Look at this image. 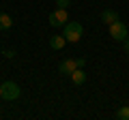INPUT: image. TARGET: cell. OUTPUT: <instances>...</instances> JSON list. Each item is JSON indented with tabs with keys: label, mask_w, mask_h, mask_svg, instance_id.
Returning <instances> with one entry per match:
<instances>
[{
	"label": "cell",
	"mask_w": 129,
	"mask_h": 120,
	"mask_svg": "<svg viewBox=\"0 0 129 120\" xmlns=\"http://www.w3.org/2000/svg\"><path fill=\"white\" fill-rule=\"evenodd\" d=\"M123 47H125V51H127V54H129V37H127V39H125V41H123Z\"/></svg>",
	"instance_id": "cell-13"
},
{
	"label": "cell",
	"mask_w": 129,
	"mask_h": 120,
	"mask_svg": "<svg viewBox=\"0 0 129 120\" xmlns=\"http://www.w3.org/2000/svg\"><path fill=\"white\" fill-rule=\"evenodd\" d=\"M75 65H78V69H84V65H86V60H84V58H75Z\"/></svg>",
	"instance_id": "cell-12"
},
{
	"label": "cell",
	"mask_w": 129,
	"mask_h": 120,
	"mask_svg": "<svg viewBox=\"0 0 129 120\" xmlns=\"http://www.w3.org/2000/svg\"><path fill=\"white\" fill-rule=\"evenodd\" d=\"M47 19H50V24H52L54 28L64 26V24H67V19H69V17H67V9H56V11H52Z\"/></svg>",
	"instance_id": "cell-4"
},
{
	"label": "cell",
	"mask_w": 129,
	"mask_h": 120,
	"mask_svg": "<svg viewBox=\"0 0 129 120\" xmlns=\"http://www.w3.org/2000/svg\"><path fill=\"white\" fill-rule=\"evenodd\" d=\"M19 86L15 82H5L0 84V99H5V101H15V99H19Z\"/></svg>",
	"instance_id": "cell-2"
},
{
	"label": "cell",
	"mask_w": 129,
	"mask_h": 120,
	"mask_svg": "<svg viewBox=\"0 0 129 120\" xmlns=\"http://www.w3.org/2000/svg\"><path fill=\"white\" fill-rule=\"evenodd\" d=\"M82 32H84V28H82L80 22H67L64 24V34L62 37L67 39V43H78L82 39Z\"/></svg>",
	"instance_id": "cell-1"
},
{
	"label": "cell",
	"mask_w": 129,
	"mask_h": 120,
	"mask_svg": "<svg viewBox=\"0 0 129 120\" xmlns=\"http://www.w3.org/2000/svg\"><path fill=\"white\" fill-rule=\"evenodd\" d=\"M116 19H118V13H116V11H112V9H106V11L101 13V22L108 24V26H110V24H114Z\"/></svg>",
	"instance_id": "cell-7"
},
{
	"label": "cell",
	"mask_w": 129,
	"mask_h": 120,
	"mask_svg": "<svg viewBox=\"0 0 129 120\" xmlns=\"http://www.w3.org/2000/svg\"><path fill=\"white\" fill-rule=\"evenodd\" d=\"M71 82H73L75 86H82V84L86 82V73H84L82 69H75L73 73H71Z\"/></svg>",
	"instance_id": "cell-8"
},
{
	"label": "cell",
	"mask_w": 129,
	"mask_h": 120,
	"mask_svg": "<svg viewBox=\"0 0 129 120\" xmlns=\"http://www.w3.org/2000/svg\"><path fill=\"white\" fill-rule=\"evenodd\" d=\"M13 26V19L9 13H0V30H9Z\"/></svg>",
	"instance_id": "cell-9"
},
{
	"label": "cell",
	"mask_w": 129,
	"mask_h": 120,
	"mask_svg": "<svg viewBox=\"0 0 129 120\" xmlns=\"http://www.w3.org/2000/svg\"><path fill=\"white\" fill-rule=\"evenodd\" d=\"M75 69H78V65H75V58H64L62 62L58 65V71H60L62 75H71Z\"/></svg>",
	"instance_id": "cell-5"
},
{
	"label": "cell",
	"mask_w": 129,
	"mask_h": 120,
	"mask_svg": "<svg viewBox=\"0 0 129 120\" xmlns=\"http://www.w3.org/2000/svg\"><path fill=\"white\" fill-rule=\"evenodd\" d=\"M56 5H58V9H67L71 5V0H56Z\"/></svg>",
	"instance_id": "cell-11"
},
{
	"label": "cell",
	"mask_w": 129,
	"mask_h": 120,
	"mask_svg": "<svg viewBox=\"0 0 129 120\" xmlns=\"http://www.w3.org/2000/svg\"><path fill=\"white\" fill-rule=\"evenodd\" d=\"M64 43H67V39H64L62 34H54V37H50V47H52V49H62Z\"/></svg>",
	"instance_id": "cell-6"
},
{
	"label": "cell",
	"mask_w": 129,
	"mask_h": 120,
	"mask_svg": "<svg viewBox=\"0 0 129 120\" xmlns=\"http://www.w3.org/2000/svg\"><path fill=\"white\" fill-rule=\"evenodd\" d=\"M110 37L116 39V41H125L127 39V26L116 19L114 24H110Z\"/></svg>",
	"instance_id": "cell-3"
},
{
	"label": "cell",
	"mask_w": 129,
	"mask_h": 120,
	"mask_svg": "<svg viewBox=\"0 0 129 120\" xmlns=\"http://www.w3.org/2000/svg\"><path fill=\"white\" fill-rule=\"evenodd\" d=\"M116 118L118 120H129V105L118 107V109H116Z\"/></svg>",
	"instance_id": "cell-10"
}]
</instances>
